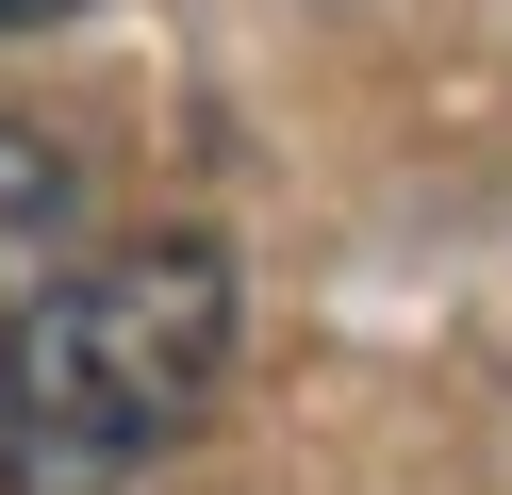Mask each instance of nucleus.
I'll return each instance as SVG.
<instances>
[{"label":"nucleus","instance_id":"f257e3e1","mask_svg":"<svg viewBox=\"0 0 512 495\" xmlns=\"http://www.w3.org/2000/svg\"><path fill=\"white\" fill-rule=\"evenodd\" d=\"M232 380V248L133 231L67 248L0 314V495H133Z\"/></svg>","mask_w":512,"mask_h":495},{"label":"nucleus","instance_id":"f03ea898","mask_svg":"<svg viewBox=\"0 0 512 495\" xmlns=\"http://www.w3.org/2000/svg\"><path fill=\"white\" fill-rule=\"evenodd\" d=\"M67 231H83V165L50 149L34 116H0V314L67 264Z\"/></svg>","mask_w":512,"mask_h":495},{"label":"nucleus","instance_id":"7ed1b4c3","mask_svg":"<svg viewBox=\"0 0 512 495\" xmlns=\"http://www.w3.org/2000/svg\"><path fill=\"white\" fill-rule=\"evenodd\" d=\"M50 17H83V0H0V33H50Z\"/></svg>","mask_w":512,"mask_h":495}]
</instances>
